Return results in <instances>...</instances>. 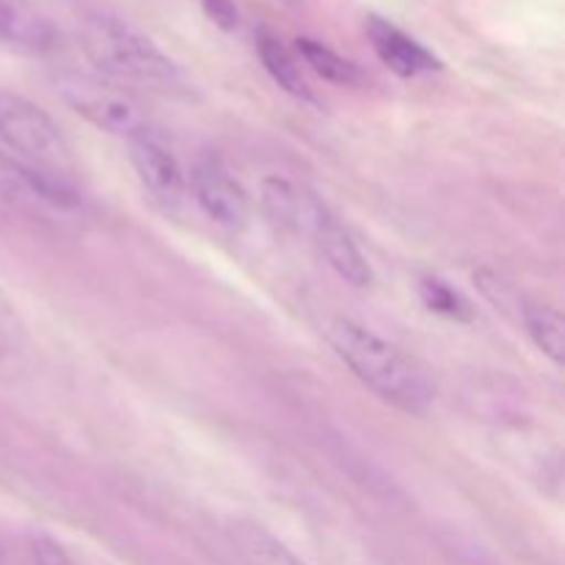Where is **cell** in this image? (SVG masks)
Segmentation results:
<instances>
[{"label": "cell", "instance_id": "9c48e42d", "mask_svg": "<svg viewBox=\"0 0 565 565\" xmlns=\"http://www.w3.org/2000/svg\"><path fill=\"white\" fill-rule=\"evenodd\" d=\"M367 36L373 50L379 53V58L390 66L395 75L401 77H417L428 75V72L439 70V58L430 53L428 47L412 39L408 33H403L401 28H395L392 22L381 20V17H370L367 22Z\"/></svg>", "mask_w": 565, "mask_h": 565}, {"label": "cell", "instance_id": "4fadbf2b", "mask_svg": "<svg viewBox=\"0 0 565 565\" xmlns=\"http://www.w3.org/2000/svg\"><path fill=\"white\" fill-rule=\"evenodd\" d=\"M257 53L263 66L268 70V75L274 77L285 92H290L292 97L312 99V92H309V83L307 77H303L301 66L296 64L292 53L279 42V39L270 36V33H259Z\"/></svg>", "mask_w": 565, "mask_h": 565}, {"label": "cell", "instance_id": "6da1fadb", "mask_svg": "<svg viewBox=\"0 0 565 565\" xmlns=\"http://www.w3.org/2000/svg\"><path fill=\"white\" fill-rule=\"evenodd\" d=\"M323 331L337 356L381 401L406 414H425L434 406L436 392L428 375L401 348L348 318H329Z\"/></svg>", "mask_w": 565, "mask_h": 565}, {"label": "cell", "instance_id": "9a60e30c", "mask_svg": "<svg viewBox=\"0 0 565 565\" xmlns=\"http://www.w3.org/2000/svg\"><path fill=\"white\" fill-rule=\"evenodd\" d=\"M419 298L430 312H439L450 320H472V307L461 292L447 287L441 279H423L419 281Z\"/></svg>", "mask_w": 565, "mask_h": 565}, {"label": "cell", "instance_id": "277c9868", "mask_svg": "<svg viewBox=\"0 0 565 565\" xmlns=\"http://www.w3.org/2000/svg\"><path fill=\"white\" fill-rule=\"evenodd\" d=\"M0 143L6 152L50 174L66 177L72 169V149L64 132L22 94L0 92Z\"/></svg>", "mask_w": 565, "mask_h": 565}, {"label": "cell", "instance_id": "7c38bea8", "mask_svg": "<svg viewBox=\"0 0 565 565\" xmlns=\"http://www.w3.org/2000/svg\"><path fill=\"white\" fill-rule=\"evenodd\" d=\"M519 320L524 323L527 334L533 337V342L539 345V351L544 356H550L555 364H563V351H565V323L561 312L546 303L530 301L522 296L516 307Z\"/></svg>", "mask_w": 565, "mask_h": 565}, {"label": "cell", "instance_id": "5bb4252c", "mask_svg": "<svg viewBox=\"0 0 565 565\" xmlns=\"http://www.w3.org/2000/svg\"><path fill=\"white\" fill-rule=\"evenodd\" d=\"M298 53L320 77L337 83V86H353V83L362 81V72H359L353 61L342 58L340 53L315 42V39H298Z\"/></svg>", "mask_w": 565, "mask_h": 565}, {"label": "cell", "instance_id": "3957f363", "mask_svg": "<svg viewBox=\"0 0 565 565\" xmlns=\"http://www.w3.org/2000/svg\"><path fill=\"white\" fill-rule=\"evenodd\" d=\"M81 44L88 61L116 81L169 88L180 81L174 61L130 22L114 14H92L83 22Z\"/></svg>", "mask_w": 565, "mask_h": 565}, {"label": "cell", "instance_id": "ba28073f", "mask_svg": "<svg viewBox=\"0 0 565 565\" xmlns=\"http://www.w3.org/2000/svg\"><path fill=\"white\" fill-rule=\"evenodd\" d=\"M127 147H130L132 169H136L143 188L160 202H177L182 196V182L185 180H182L180 163H177L169 143L163 141V136L154 132L152 127H143L141 132L127 138Z\"/></svg>", "mask_w": 565, "mask_h": 565}, {"label": "cell", "instance_id": "8992f818", "mask_svg": "<svg viewBox=\"0 0 565 565\" xmlns=\"http://www.w3.org/2000/svg\"><path fill=\"white\" fill-rule=\"evenodd\" d=\"M77 193L66 177L50 174L0 147V199L14 207H72Z\"/></svg>", "mask_w": 565, "mask_h": 565}, {"label": "cell", "instance_id": "52a82bcc", "mask_svg": "<svg viewBox=\"0 0 565 565\" xmlns=\"http://www.w3.org/2000/svg\"><path fill=\"white\" fill-rule=\"evenodd\" d=\"M191 191L199 207L226 230H241L248 221V196L241 182L215 154H202L191 169Z\"/></svg>", "mask_w": 565, "mask_h": 565}, {"label": "cell", "instance_id": "7a4b0ae2", "mask_svg": "<svg viewBox=\"0 0 565 565\" xmlns=\"http://www.w3.org/2000/svg\"><path fill=\"white\" fill-rule=\"evenodd\" d=\"M259 202L268 218L281 230L292 235H303L315 246V252L353 287L373 285V270L367 259L359 252L353 237L348 235L345 226L329 213L323 202L307 191L303 185H296L285 177H265L259 188Z\"/></svg>", "mask_w": 565, "mask_h": 565}, {"label": "cell", "instance_id": "5b68a950", "mask_svg": "<svg viewBox=\"0 0 565 565\" xmlns=\"http://www.w3.org/2000/svg\"><path fill=\"white\" fill-rule=\"evenodd\" d=\"M61 97L72 105V110L92 121L94 127L114 136L130 138L147 125L141 105L121 86L88 75H66L61 81Z\"/></svg>", "mask_w": 565, "mask_h": 565}, {"label": "cell", "instance_id": "8fae6325", "mask_svg": "<svg viewBox=\"0 0 565 565\" xmlns=\"http://www.w3.org/2000/svg\"><path fill=\"white\" fill-rule=\"evenodd\" d=\"M230 535L243 565H303L281 541H276L259 524L235 522L230 527Z\"/></svg>", "mask_w": 565, "mask_h": 565}, {"label": "cell", "instance_id": "30bf717a", "mask_svg": "<svg viewBox=\"0 0 565 565\" xmlns=\"http://www.w3.org/2000/svg\"><path fill=\"white\" fill-rule=\"evenodd\" d=\"M0 39L25 50H50L58 33L33 0H0Z\"/></svg>", "mask_w": 565, "mask_h": 565}, {"label": "cell", "instance_id": "e0dca14e", "mask_svg": "<svg viewBox=\"0 0 565 565\" xmlns=\"http://www.w3.org/2000/svg\"><path fill=\"white\" fill-rule=\"evenodd\" d=\"M33 561H36V565H72L66 552L50 539L33 541Z\"/></svg>", "mask_w": 565, "mask_h": 565}, {"label": "cell", "instance_id": "2e32d148", "mask_svg": "<svg viewBox=\"0 0 565 565\" xmlns=\"http://www.w3.org/2000/svg\"><path fill=\"white\" fill-rule=\"evenodd\" d=\"M202 6L218 28H224V31L237 28V6L232 0H202Z\"/></svg>", "mask_w": 565, "mask_h": 565}]
</instances>
